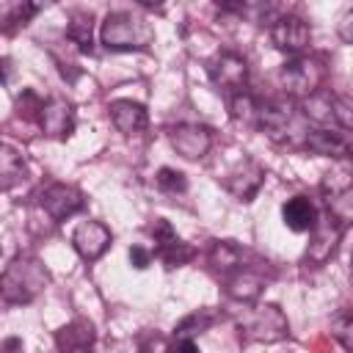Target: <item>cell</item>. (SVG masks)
<instances>
[{"label":"cell","mask_w":353,"mask_h":353,"mask_svg":"<svg viewBox=\"0 0 353 353\" xmlns=\"http://www.w3.org/2000/svg\"><path fill=\"white\" fill-rule=\"evenodd\" d=\"M99 39L110 52H141L154 41V28L143 17H135L130 11H110L102 22Z\"/></svg>","instance_id":"6da1fadb"},{"label":"cell","mask_w":353,"mask_h":353,"mask_svg":"<svg viewBox=\"0 0 353 353\" xmlns=\"http://www.w3.org/2000/svg\"><path fill=\"white\" fill-rule=\"evenodd\" d=\"M47 284L50 273L36 256H17L0 276V295L8 303H30Z\"/></svg>","instance_id":"7a4b0ae2"},{"label":"cell","mask_w":353,"mask_h":353,"mask_svg":"<svg viewBox=\"0 0 353 353\" xmlns=\"http://www.w3.org/2000/svg\"><path fill=\"white\" fill-rule=\"evenodd\" d=\"M240 334L248 342H268L270 345V342H279L290 334V323L276 303L251 306L240 317Z\"/></svg>","instance_id":"3957f363"},{"label":"cell","mask_w":353,"mask_h":353,"mask_svg":"<svg viewBox=\"0 0 353 353\" xmlns=\"http://www.w3.org/2000/svg\"><path fill=\"white\" fill-rule=\"evenodd\" d=\"M281 83H284L287 94H292L298 99H306V97H312L323 88L325 66L314 55H298V58H292L281 66Z\"/></svg>","instance_id":"277c9868"},{"label":"cell","mask_w":353,"mask_h":353,"mask_svg":"<svg viewBox=\"0 0 353 353\" xmlns=\"http://www.w3.org/2000/svg\"><path fill=\"white\" fill-rule=\"evenodd\" d=\"M270 41L276 44V50L298 58V55H306L312 44V30L298 14H281L270 25Z\"/></svg>","instance_id":"5b68a950"},{"label":"cell","mask_w":353,"mask_h":353,"mask_svg":"<svg viewBox=\"0 0 353 353\" xmlns=\"http://www.w3.org/2000/svg\"><path fill=\"white\" fill-rule=\"evenodd\" d=\"M207 72H210V80H212L226 97L243 91V88H245V80H248V63H245V58L237 55V52H229V50H226V52H218V55L207 63Z\"/></svg>","instance_id":"8992f818"},{"label":"cell","mask_w":353,"mask_h":353,"mask_svg":"<svg viewBox=\"0 0 353 353\" xmlns=\"http://www.w3.org/2000/svg\"><path fill=\"white\" fill-rule=\"evenodd\" d=\"M39 204H41V210H44L55 223H61V221L77 215V212L85 207V196H83V190H77L74 185L52 182L50 188L41 190Z\"/></svg>","instance_id":"52a82bcc"},{"label":"cell","mask_w":353,"mask_h":353,"mask_svg":"<svg viewBox=\"0 0 353 353\" xmlns=\"http://www.w3.org/2000/svg\"><path fill=\"white\" fill-rule=\"evenodd\" d=\"M39 127L44 135L55 138V141H66L74 132V108L69 99L63 97H50L44 99L41 110H39Z\"/></svg>","instance_id":"ba28073f"},{"label":"cell","mask_w":353,"mask_h":353,"mask_svg":"<svg viewBox=\"0 0 353 353\" xmlns=\"http://www.w3.org/2000/svg\"><path fill=\"white\" fill-rule=\"evenodd\" d=\"M168 141L185 160H201L212 146V130L204 124H176L168 130Z\"/></svg>","instance_id":"9c48e42d"},{"label":"cell","mask_w":353,"mask_h":353,"mask_svg":"<svg viewBox=\"0 0 353 353\" xmlns=\"http://www.w3.org/2000/svg\"><path fill=\"white\" fill-rule=\"evenodd\" d=\"M110 240H113L110 229L99 221H83L72 234V245L85 262H97L110 248Z\"/></svg>","instance_id":"30bf717a"},{"label":"cell","mask_w":353,"mask_h":353,"mask_svg":"<svg viewBox=\"0 0 353 353\" xmlns=\"http://www.w3.org/2000/svg\"><path fill=\"white\" fill-rule=\"evenodd\" d=\"M94 342H97V331L94 323L85 317H74L72 323L55 331L58 353H94Z\"/></svg>","instance_id":"8fae6325"},{"label":"cell","mask_w":353,"mask_h":353,"mask_svg":"<svg viewBox=\"0 0 353 353\" xmlns=\"http://www.w3.org/2000/svg\"><path fill=\"white\" fill-rule=\"evenodd\" d=\"M292 121V110L290 105L279 102V99H256V113H254V127L268 132L270 138H281L287 135Z\"/></svg>","instance_id":"7c38bea8"},{"label":"cell","mask_w":353,"mask_h":353,"mask_svg":"<svg viewBox=\"0 0 353 353\" xmlns=\"http://www.w3.org/2000/svg\"><path fill=\"white\" fill-rule=\"evenodd\" d=\"M303 146L314 154H323V157H339L345 160L350 154V138L345 130H336V127H317L306 135Z\"/></svg>","instance_id":"4fadbf2b"},{"label":"cell","mask_w":353,"mask_h":353,"mask_svg":"<svg viewBox=\"0 0 353 353\" xmlns=\"http://www.w3.org/2000/svg\"><path fill=\"white\" fill-rule=\"evenodd\" d=\"M342 234H345V226H339L334 218L317 223L314 232H312V243H309V248H306V259L314 262V265H325V262L334 256V251H336Z\"/></svg>","instance_id":"5bb4252c"},{"label":"cell","mask_w":353,"mask_h":353,"mask_svg":"<svg viewBox=\"0 0 353 353\" xmlns=\"http://www.w3.org/2000/svg\"><path fill=\"white\" fill-rule=\"evenodd\" d=\"M262 179H265V171L254 163V160H243L229 176H226V190L234 196V199H240V201H251L256 193H259V188H262Z\"/></svg>","instance_id":"9a60e30c"},{"label":"cell","mask_w":353,"mask_h":353,"mask_svg":"<svg viewBox=\"0 0 353 353\" xmlns=\"http://www.w3.org/2000/svg\"><path fill=\"white\" fill-rule=\"evenodd\" d=\"M108 113H110V121L116 124V130L124 135H135V132L146 130V124H149L146 108L132 99H113L108 105Z\"/></svg>","instance_id":"2e32d148"},{"label":"cell","mask_w":353,"mask_h":353,"mask_svg":"<svg viewBox=\"0 0 353 353\" xmlns=\"http://www.w3.org/2000/svg\"><path fill=\"white\" fill-rule=\"evenodd\" d=\"M281 218L292 232H314V226L320 223V212H317L314 201L306 196L287 199L281 207Z\"/></svg>","instance_id":"e0dca14e"},{"label":"cell","mask_w":353,"mask_h":353,"mask_svg":"<svg viewBox=\"0 0 353 353\" xmlns=\"http://www.w3.org/2000/svg\"><path fill=\"white\" fill-rule=\"evenodd\" d=\"M223 281H226V292L234 298V301H243V303H251V301H256L259 298V292H262V276H256L254 270H248V268H237L234 273H229V276H223Z\"/></svg>","instance_id":"ac0fdd59"},{"label":"cell","mask_w":353,"mask_h":353,"mask_svg":"<svg viewBox=\"0 0 353 353\" xmlns=\"http://www.w3.org/2000/svg\"><path fill=\"white\" fill-rule=\"evenodd\" d=\"M66 36L72 44H77L80 52H94V17L91 11L74 8L69 11V25H66Z\"/></svg>","instance_id":"d6986e66"},{"label":"cell","mask_w":353,"mask_h":353,"mask_svg":"<svg viewBox=\"0 0 353 353\" xmlns=\"http://www.w3.org/2000/svg\"><path fill=\"white\" fill-rule=\"evenodd\" d=\"M207 259H210L212 270L221 273V276H229V273H234L237 268H243V251H240L232 240H212Z\"/></svg>","instance_id":"ffe728a7"},{"label":"cell","mask_w":353,"mask_h":353,"mask_svg":"<svg viewBox=\"0 0 353 353\" xmlns=\"http://www.w3.org/2000/svg\"><path fill=\"white\" fill-rule=\"evenodd\" d=\"M25 176V160L8 143H0V190L14 188Z\"/></svg>","instance_id":"44dd1931"},{"label":"cell","mask_w":353,"mask_h":353,"mask_svg":"<svg viewBox=\"0 0 353 353\" xmlns=\"http://www.w3.org/2000/svg\"><path fill=\"white\" fill-rule=\"evenodd\" d=\"M154 256H157L160 262H165V268H182V265H188V262L196 256V248L188 245V243L179 240V237H171V240H165V243H160V245L154 248Z\"/></svg>","instance_id":"7402d4cb"},{"label":"cell","mask_w":353,"mask_h":353,"mask_svg":"<svg viewBox=\"0 0 353 353\" xmlns=\"http://www.w3.org/2000/svg\"><path fill=\"white\" fill-rule=\"evenodd\" d=\"M212 323H215V314H212V312H207V309H199V312L188 314V317L176 325V331H174V334H176L179 339H193L196 334L207 331Z\"/></svg>","instance_id":"603a6c76"},{"label":"cell","mask_w":353,"mask_h":353,"mask_svg":"<svg viewBox=\"0 0 353 353\" xmlns=\"http://www.w3.org/2000/svg\"><path fill=\"white\" fill-rule=\"evenodd\" d=\"M36 11H41V6H36V3H19V6H14L11 11H8V17L0 22V28H3V33H17L19 28H25L28 25V19L36 14Z\"/></svg>","instance_id":"cb8c5ba5"},{"label":"cell","mask_w":353,"mask_h":353,"mask_svg":"<svg viewBox=\"0 0 353 353\" xmlns=\"http://www.w3.org/2000/svg\"><path fill=\"white\" fill-rule=\"evenodd\" d=\"M353 317H350V312L347 309H342L334 320H331V336L334 339H339V345L345 347V350H350L353 347Z\"/></svg>","instance_id":"d4e9b609"},{"label":"cell","mask_w":353,"mask_h":353,"mask_svg":"<svg viewBox=\"0 0 353 353\" xmlns=\"http://www.w3.org/2000/svg\"><path fill=\"white\" fill-rule=\"evenodd\" d=\"M41 105H44V99L36 94V91H22L19 97H17V116H22V119H28V121H39V110H41Z\"/></svg>","instance_id":"484cf974"},{"label":"cell","mask_w":353,"mask_h":353,"mask_svg":"<svg viewBox=\"0 0 353 353\" xmlns=\"http://www.w3.org/2000/svg\"><path fill=\"white\" fill-rule=\"evenodd\" d=\"M154 179H157V188L165 190V193H185L188 190V179L176 168H160Z\"/></svg>","instance_id":"4316f807"},{"label":"cell","mask_w":353,"mask_h":353,"mask_svg":"<svg viewBox=\"0 0 353 353\" xmlns=\"http://www.w3.org/2000/svg\"><path fill=\"white\" fill-rule=\"evenodd\" d=\"M130 262H132V268L143 270V268L152 262V251H146L143 245H132V248H130Z\"/></svg>","instance_id":"83f0119b"},{"label":"cell","mask_w":353,"mask_h":353,"mask_svg":"<svg viewBox=\"0 0 353 353\" xmlns=\"http://www.w3.org/2000/svg\"><path fill=\"white\" fill-rule=\"evenodd\" d=\"M165 353H199V347H196V342L193 339H174L168 347H165Z\"/></svg>","instance_id":"f1b7e54d"},{"label":"cell","mask_w":353,"mask_h":353,"mask_svg":"<svg viewBox=\"0 0 353 353\" xmlns=\"http://www.w3.org/2000/svg\"><path fill=\"white\" fill-rule=\"evenodd\" d=\"M0 353H25L22 339H19V336H8V339H3V342H0Z\"/></svg>","instance_id":"f546056e"},{"label":"cell","mask_w":353,"mask_h":353,"mask_svg":"<svg viewBox=\"0 0 353 353\" xmlns=\"http://www.w3.org/2000/svg\"><path fill=\"white\" fill-rule=\"evenodd\" d=\"M8 77H11V63H8V58H0V85L8 83Z\"/></svg>","instance_id":"4dcf8cb0"},{"label":"cell","mask_w":353,"mask_h":353,"mask_svg":"<svg viewBox=\"0 0 353 353\" xmlns=\"http://www.w3.org/2000/svg\"><path fill=\"white\" fill-rule=\"evenodd\" d=\"M0 254H3V248H0Z\"/></svg>","instance_id":"1f68e13d"}]
</instances>
